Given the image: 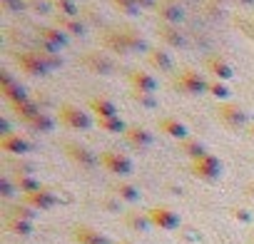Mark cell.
<instances>
[{"label": "cell", "instance_id": "cell-1", "mask_svg": "<svg viewBox=\"0 0 254 244\" xmlns=\"http://www.w3.org/2000/svg\"><path fill=\"white\" fill-rule=\"evenodd\" d=\"M207 82L209 80H204L202 72H197L192 67H182L180 75L175 77V87L180 92H185V95H202V92H207Z\"/></svg>", "mask_w": 254, "mask_h": 244}, {"label": "cell", "instance_id": "cell-2", "mask_svg": "<svg viewBox=\"0 0 254 244\" xmlns=\"http://www.w3.org/2000/svg\"><path fill=\"white\" fill-rule=\"evenodd\" d=\"M15 62H18V67H20L25 75H30V77H43V75L50 72V65L45 62L43 53H35V50L18 53V55H15Z\"/></svg>", "mask_w": 254, "mask_h": 244}, {"label": "cell", "instance_id": "cell-3", "mask_svg": "<svg viewBox=\"0 0 254 244\" xmlns=\"http://www.w3.org/2000/svg\"><path fill=\"white\" fill-rule=\"evenodd\" d=\"M60 122L67 125V127H72V130H90V125H92L90 115L85 110H80L77 105H72V102L60 105Z\"/></svg>", "mask_w": 254, "mask_h": 244}, {"label": "cell", "instance_id": "cell-4", "mask_svg": "<svg viewBox=\"0 0 254 244\" xmlns=\"http://www.w3.org/2000/svg\"><path fill=\"white\" fill-rule=\"evenodd\" d=\"M217 117H219L222 125L229 127V130H239V127L247 125V112L239 105H234V102H219Z\"/></svg>", "mask_w": 254, "mask_h": 244}, {"label": "cell", "instance_id": "cell-5", "mask_svg": "<svg viewBox=\"0 0 254 244\" xmlns=\"http://www.w3.org/2000/svg\"><path fill=\"white\" fill-rule=\"evenodd\" d=\"M0 92H3V97H5L8 102H13V105L30 100L28 92H25V87H23L20 82H15L10 75H3V77H0Z\"/></svg>", "mask_w": 254, "mask_h": 244}, {"label": "cell", "instance_id": "cell-6", "mask_svg": "<svg viewBox=\"0 0 254 244\" xmlns=\"http://www.w3.org/2000/svg\"><path fill=\"white\" fill-rule=\"evenodd\" d=\"M204 70H207L214 80H222V82L232 80V75H234V67H232L224 58H219V55H209V58L204 60Z\"/></svg>", "mask_w": 254, "mask_h": 244}, {"label": "cell", "instance_id": "cell-7", "mask_svg": "<svg viewBox=\"0 0 254 244\" xmlns=\"http://www.w3.org/2000/svg\"><path fill=\"white\" fill-rule=\"evenodd\" d=\"M127 82H130V90H140V92H152L155 95V90H157V80L147 70H130Z\"/></svg>", "mask_w": 254, "mask_h": 244}, {"label": "cell", "instance_id": "cell-8", "mask_svg": "<svg viewBox=\"0 0 254 244\" xmlns=\"http://www.w3.org/2000/svg\"><path fill=\"white\" fill-rule=\"evenodd\" d=\"M38 40L60 50V48L67 45V33L60 30V28H55V25H40V28H38Z\"/></svg>", "mask_w": 254, "mask_h": 244}, {"label": "cell", "instance_id": "cell-9", "mask_svg": "<svg viewBox=\"0 0 254 244\" xmlns=\"http://www.w3.org/2000/svg\"><path fill=\"white\" fill-rule=\"evenodd\" d=\"M157 35H160V40L167 45V48H185V35L180 33V28L177 25H170V23H160L157 25Z\"/></svg>", "mask_w": 254, "mask_h": 244}, {"label": "cell", "instance_id": "cell-10", "mask_svg": "<svg viewBox=\"0 0 254 244\" xmlns=\"http://www.w3.org/2000/svg\"><path fill=\"white\" fill-rule=\"evenodd\" d=\"M82 65H85L90 72H100V75H110V72L115 70L112 60H107V58L100 55V53H87V55L82 58Z\"/></svg>", "mask_w": 254, "mask_h": 244}, {"label": "cell", "instance_id": "cell-11", "mask_svg": "<svg viewBox=\"0 0 254 244\" xmlns=\"http://www.w3.org/2000/svg\"><path fill=\"white\" fill-rule=\"evenodd\" d=\"M157 15H160V23H170V25H177L182 18H185V10L175 3H167V0H162V3H157Z\"/></svg>", "mask_w": 254, "mask_h": 244}, {"label": "cell", "instance_id": "cell-12", "mask_svg": "<svg viewBox=\"0 0 254 244\" xmlns=\"http://www.w3.org/2000/svg\"><path fill=\"white\" fill-rule=\"evenodd\" d=\"M120 33H122V38H125L127 50H135V53H150V45L145 43V38H142V35H137L132 28H120Z\"/></svg>", "mask_w": 254, "mask_h": 244}, {"label": "cell", "instance_id": "cell-13", "mask_svg": "<svg viewBox=\"0 0 254 244\" xmlns=\"http://www.w3.org/2000/svg\"><path fill=\"white\" fill-rule=\"evenodd\" d=\"M125 137L130 140V145H135V147H147L152 142V135L145 127H140V125H127Z\"/></svg>", "mask_w": 254, "mask_h": 244}, {"label": "cell", "instance_id": "cell-14", "mask_svg": "<svg viewBox=\"0 0 254 244\" xmlns=\"http://www.w3.org/2000/svg\"><path fill=\"white\" fill-rule=\"evenodd\" d=\"M147 62L155 67V70H172V55L167 50H160V48H150L147 53Z\"/></svg>", "mask_w": 254, "mask_h": 244}, {"label": "cell", "instance_id": "cell-15", "mask_svg": "<svg viewBox=\"0 0 254 244\" xmlns=\"http://www.w3.org/2000/svg\"><path fill=\"white\" fill-rule=\"evenodd\" d=\"M90 110H95L97 120H102V117H117V107L107 97H90Z\"/></svg>", "mask_w": 254, "mask_h": 244}, {"label": "cell", "instance_id": "cell-16", "mask_svg": "<svg viewBox=\"0 0 254 244\" xmlns=\"http://www.w3.org/2000/svg\"><path fill=\"white\" fill-rule=\"evenodd\" d=\"M102 45H105L107 50H115V53H130V50H127V45H125V38H122L120 28H117V30H105Z\"/></svg>", "mask_w": 254, "mask_h": 244}, {"label": "cell", "instance_id": "cell-17", "mask_svg": "<svg viewBox=\"0 0 254 244\" xmlns=\"http://www.w3.org/2000/svg\"><path fill=\"white\" fill-rule=\"evenodd\" d=\"M160 130H162L165 135H170V137H180V140L187 135L185 122H180L177 117H165V120H160Z\"/></svg>", "mask_w": 254, "mask_h": 244}, {"label": "cell", "instance_id": "cell-18", "mask_svg": "<svg viewBox=\"0 0 254 244\" xmlns=\"http://www.w3.org/2000/svg\"><path fill=\"white\" fill-rule=\"evenodd\" d=\"M102 165L112 172H130V160L122 157V155H115V152H105L102 155Z\"/></svg>", "mask_w": 254, "mask_h": 244}, {"label": "cell", "instance_id": "cell-19", "mask_svg": "<svg viewBox=\"0 0 254 244\" xmlns=\"http://www.w3.org/2000/svg\"><path fill=\"white\" fill-rule=\"evenodd\" d=\"M194 172L197 175H202V177H207V180H212V177H217V172H219V165H217V160H212V157H199L197 162H194Z\"/></svg>", "mask_w": 254, "mask_h": 244}, {"label": "cell", "instance_id": "cell-20", "mask_svg": "<svg viewBox=\"0 0 254 244\" xmlns=\"http://www.w3.org/2000/svg\"><path fill=\"white\" fill-rule=\"evenodd\" d=\"M58 28L70 33V35H85V25L80 23V18H67V15H58Z\"/></svg>", "mask_w": 254, "mask_h": 244}, {"label": "cell", "instance_id": "cell-21", "mask_svg": "<svg viewBox=\"0 0 254 244\" xmlns=\"http://www.w3.org/2000/svg\"><path fill=\"white\" fill-rule=\"evenodd\" d=\"M25 125H30V127L38 130V132H50V130H53V120H50L45 112H38V115H33V117L25 120Z\"/></svg>", "mask_w": 254, "mask_h": 244}, {"label": "cell", "instance_id": "cell-22", "mask_svg": "<svg viewBox=\"0 0 254 244\" xmlns=\"http://www.w3.org/2000/svg\"><path fill=\"white\" fill-rule=\"evenodd\" d=\"M207 92H209L212 97H217L219 102H227V97L232 95V90L227 87V82H222V80H214V77L207 82Z\"/></svg>", "mask_w": 254, "mask_h": 244}, {"label": "cell", "instance_id": "cell-23", "mask_svg": "<svg viewBox=\"0 0 254 244\" xmlns=\"http://www.w3.org/2000/svg\"><path fill=\"white\" fill-rule=\"evenodd\" d=\"M67 155H70L72 160H77L80 165H95V155H92L90 150L80 147V145H67Z\"/></svg>", "mask_w": 254, "mask_h": 244}, {"label": "cell", "instance_id": "cell-24", "mask_svg": "<svg viewBox=\"0 0 254 244\" xmlns=\"http://www.w3.org/2000/svg\"><path fill=\"white\" fill-rule=\"evenodd\" d=\"M0 145H3V150H8V152H25L28 150V142L18 135H5Z\"/></svg>", "mask_w": 254, "mask_h": 244}, {"label": "cell", "instance_id": "cell-25", "mask_svg": "<svg viewBox=\"0 0 254 244\" xmlns=\"http://www.w3.org/2000/svg\"><path fill=\"white\" fill-rule=\"evenodd\" d=\"M53 5L58 8L60 15H67V18H77V3L75 0H53Z\"/></svg>", "mask_w": 254, "mask_h": 244}, {"label": "cell", "instance_id": "cell-26", "mask_svg": "<svg viewBox=\"0 0 254 244\" xmlns=\"http://www.w3.org/2000/svg\"><path fill=\"white\" fill-rule=\"evenodd\" d=\"M100 127L107 130V132H125V130H127V125L120 120V115H117V117H102V120H100Z\"/></svg>", "mask_w": 254, "mask_h": 244}, {"label": "cell", "instance_id": "cell-27", "mask_svg": "<svg viewBox=\"0 0 254 244\" xmlns=\"http://www.w3.org/2000/svg\"><path fill=\"white\" fill-rule=\"evenodd\" d=\"M15 107V112L23 117V120H28V117H33V115H38L40 110H38V105L33 102V100H25V102H18V105H13Z\"/></svg>", "mask_w": 254, "mask_h": 244}, {"label": "cell", "instance_id": "cell-28", "mask_svg": "<svg viewBox=\"0 0 254 244\" xmlns=\"http://www.w3.org/2000/svg\"><path fill=\"white\" fill-rule=\"evenodd\" d=\"M152 219H155L160 227H172V224L177 222V217H175L172 212H167V209H155V212H152Z\"/></svg>", "mask_w": 254, "mask_h": 244}, {"label": "cell", "instance_id": "cell-29", "mask_svg": "<svg viewBox=\"0 0 254 244\" xmlns=\"http://www.w3.org/2000/svg\"><path fill=\"white\" fill-rule=\"evenodd\" d=\"M130 97H132L135 102L145 105V107H155V105H157V100H155V95H152V92H140V90H130Z\"/></svg>", "mask_w": 254, "mask_h": 244}, {"label": "cell", "instance_id": "cell-30", "mask_svg": "<svg viewBox=\"0 0 254 244\" xmlns=\"http://www.w3.org/2000/svg\"><path fill=\"white\" fill-rule=\"evenodd\" d=\"M112 3H115L117 8H122L125 13L137 15V13H140V5H142V0H112Z\"/></svg>", "mask_w": 254, "mask_h": 244}, {"label": "cell", "instance_id": "cell-31", "mask_svg": "<svg viewBox=\"0 0 254 244\" xmlns=\"http://www.w3.org/2000/svg\"><path fill=\"white\" fill-rule=\"evenodd\" d=\"M77 239L82 242V244H107L102 237H97L95 232H90V229H82V232H77Z\"/></svg>", "mask_w": 254, "mask_h": 244}, {"label": "cell", "instance_id": "cell-32", "mask_svg": "<svg viewBox=\"0 0 254 244\" xmlns=\"http://www.w3.org/2000/svg\"><path fill=\"white\" fill-rule=\"evenodd\" d=\"M182 147H185V152L194 155L197 160H199V157H204V150H202V145H199V142H185Z\"/></svg>", "mask_w": 254, "mask_h": 244}, {"label": "cell", "instance_id": "cell-33", "mask_svg": "<svg viewBox=\"0 0 254 244\" xmlns=\"http://www.w3.org/2000/svg\"><path fill=\"white\" fill-rule=\"evenodd\" d=\"M28 5H30L35 13H48V5L43 3V0H28Z\"/></svg>", "mask_w": 254, "mask_h": 244}, {"label": "cell", "instance_id": "cell-34", "mask_svg": "<svg viewBox=\"0 0 254 244\" xmlns=\"http://www.w3.org/2000/svg\"><path fill=\"white\" fill-rule=\"evenodd\" d=\"M239 5H254V0H237Z\"/></svg>", "mask_w": 254, "mask_h": 244}, {"label": "cell", "instance_id": "cell-35", "mask_svg": "<svg viewBox=\"0 0 254 244\" xmlns=\"http://www.w3.org/2000/svg\"><path fill=\"white\" fill-rule=\"evenodd\" d=\"M0 3H3V5H8V3H13V0H0Z\"/></svg>", "mask_w": 254, "mask_h": 244}, {"label": "cell", "instance_id": "cell-36", "mask_svg": "<svg viewBox=\"0 0 254 244\" xmlns=\"http://www.w3.org/2000/svg\"><path fill=\"white\" fill-rule=\"evenodd\" d=\"M249 135H252V137H254V125H252V127H249Z\"/></svg>", "mask_w": 254, "mask_h": 244}, {"label": "cell", "instance_id": "cell-37", "mask_svg": "<svg viewBox=\"0 0 254 244\" xmlns=\"http://www.w3.org/2000/svg\"><path fill=\"white\" fill-rule=\"evenodd\" d=\"M214 3H227V0H214Z\"/></svg>", "mask_w": 254, "mask_h": 244}]
</instances>
